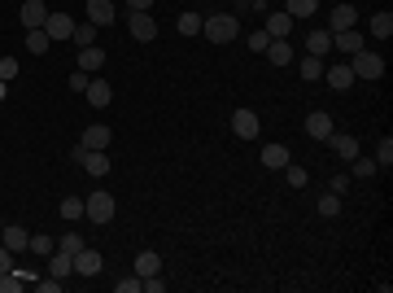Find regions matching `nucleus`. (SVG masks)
<instances>
[{
  "instance_id": "f257e3e1",
  "label": "nucleus",
  "mask_w": 393,
  "mask_h": 293,
  "mask_svg": "<svg viewBox=\"0 0 393 293\" xmlns=\"http://www.w3.org/2000/svg\"><path fill=\"white\" fill-rule=\"evenodd\" d=\"M201 36L210 44H232L240 36V18H236V13H210V18L201 22Z\"/></svg>"
},
{
  "instance_id": "f03ea898",
  "label": "nucleus",
  "mask_w": 393,
  "mask_h": 293,
  "mask_svg": "<svg viewBox=\"0 0 393 293\" xmlns=\"http://www.w3.org/2000/svg\"><path fill=\"white\" fill-rule=\"evenodd\" d=\"M346 61H350L354 79H380V75H385V57H380V53H371V48H358V53L346 57Z\"/></svg>"
},
{
  "instance_id": "7ed1b4c3",
  "label": "nucleus",
  "mask_w": 393,
  "mask_h": 293,
  "mask_svg": "<svg viewBox=\"0 0 393 293\" xmlns=\"http://www.w3.org/2000/svg\"><path fill=\"white\" fill-rule=\"evenodd\" d=\"M114 210H118V206H114V197H109L105 188H101V193H92V197H84V215H88L96 227H105V223L114 219Z\"/></svg>"
},
{
  "instance_id": "20e7f679",
  "label": "nucleus",
  "mask_w": 393,
  "mask_h": 293,
  "mask_svg": "<svg viewBox=\"0 0 393 293\" xmlns=\"http://www.w3.org/2000/svg\"><path fill=\"white\" fill-rule=\"evenodd\" d=\"M232 132H236L240 140H258V136H262V119H258L254 110H245V105H240V110L232 114Z\"/></svg>"
},
{
  "instance_id": "39448f33",
  "label": "nucleus",
  "mask_w": 393,
  "mask_h": 293,
  "mask_svg": "<svg viewBox=\"0 0 393 293\" xmlns=\"http://www.w3.org/2000/svg\"><path fill=\"white\" fill-rule=\"evenodd\" d=\"M350 27H358V9H354V5H346V0H341V5L328 9V31H350Z\"/></svg>"
},
{
  "instance_id": "423d86ee",
  "label": "nucleus",
  "mask_w": 393,
  "mask_h": 293,
  "mask_svg": "<svg viewBox=\"0 0 393 293\" xmlns=\"http://www.w3.org/2000/svg\"><path fill=\"white\" fill-rule=\"evenodd\" d=\"M332 132H337L332 114H323V110H315V114H310V119H306V136H310V140H323V144H328V136H332Z\"/></svg>"
},
{
  "instance_id": "0eeeda50",
  "label": "nucleus",
  "mask_w": 393,
  "mask_h": 293,
  "mask_svg": "<svg viewBox=\"0 0 393 293\" xmlns=\"http://www.w3.org/2000/svg\"><path fill=\"white\" fill-rule=\"evenodd\" d=\"M44 31H48V40H70L75 36V22H70V13H53V9H48Z\"/></svg>"
},
{
  "instance_id": "6e6552de",
  "label": "nucleus",
  "mask_w": 393,
  "mask_h": 293,
  "mask_svg": "<svg viewBox=\"0 0 393 293\" xmlns=\"http://www.w3.org/2000/svg\"><path fill=\"white\" fill-rule=\"evenodd\" d=\"M109 140H114V132L105 123H92V127H84V136H79L84 149H109Z\"/></svg>"
},
{
  "instance_id": "1a4fd4ad",
  "label": "nucleus",
  "mask_w": 393,
  "mask_h": 293,
  "mask_svg": "<svg viewBox=\"0 0 393 293\" xmlns=\"http://www.w3.org/2000/svg\"><path fill=\"white\" fill-rule=\"evenodd\" d=\"M332 48H337V53H346V57H354L358 48H367V40L350 27V31H332Z\"/></svg>"
},
{
  "instance_id": "9d476101",
  "label": "nucleus",
  "mask_w": 393,
  "mask_h": 293,
  "mask_svg": "<svg viewBox=\"0 0 393 293\" xmlns=\"http://www.w3.org/2000/svg\"><path fill=\"white\" fill-rule=\"evenodd\" d=\"M131 36H136L140 44H149V40H157V22H153V13H131Z\"/></svg>"
},
{
  "instance_id": "9b49d317",
  "label": "nucleus",
  "mask_w": 393,
  "mask_h": 293,
  "mask_svg": "<svg viewBox=\"0 0 393 293\" xmlns=\"http://www.w3.org/2000/svg\"><path fill=\"white\" fill-rule=\"evenodd\" d=\"M288 162H293L288 144H262V167H267V171H284Z\"/></svg>"
},
{
  "instance_id": "f8f14e48",
  "label": "nucleus",
  "mask_w": 393,
  "mask_h": 293,
  "mask_svg": "<svg viewBox=\"0 0 393 293\" xmlns=\"http://www.w3.org/2000/svg\"><path fill=\"white\" fill-rule=\"evenodd\" d=\"M0 246H5L9 254H22L31 246V232H26V227H18V223H9L5 232H0Z\"/></svg>"
},
{
  "instance_id": "ddd939ff",
  "label": "nucleus",
  "mask_w": 393,
  "mask_h": 293,
  "mask_svg": "<svg viewBox=\"0 0 393 293\" xmlns=\"http://www.w3.org/2000/svg\"><path fill=\"white\" fill-rule=\"evenodd\" d=\"M323 79H328L332 92H346L354 84V70H350V61H341V66H323Z\"/></svg>"
},
{
  "instance_id": "4468645a",
  "label": "nucleus",
  "mask_w": 393,
  "mask_h": 293,
  "mask_svg": "<svg viewBox=\"0 0 393 293\" xmlns=\"http://www.w3.org/2000/svg\"><path fill=\"white\" fill-rule=\"evenodd\" d=\"M18 18H22L26 31H36V27H44V18H48V5H44V0H22V13H18Z\"/></svg>"
},
{
  "instance_id": "2eb2a0df",
  "label": "nucleus",
  "mask_w": 393,
  "mask_h": 293,
  "mask_svg": "<svg viewBox=\"0 0 393 293\" xmlns=\"http://www.w3.org/2000/svg\"><path fill=\"white\" fill-rule=\"evenodd\" d=\"M262 57H267L271 66H280V70H284V66H293V44H288V40H271Z\"/></svg>"
},
{
  "instance_id": "dca6fc26",
  "label": "nucleus",
  "mask_w": 393,
  "mask_h": 293,
  "mask_svg": "<svg viewBox=\"0 0 393 293\" xmlns=\"http://www.w3.org/2000/svg\"><path fill=\"white\" fill-rule=\"evenodd\" d=\"M84 96H88V105H92V110H105V105L114 101V88L105 84V79H92V84H88V92H84Z\"/></svg>"
},
{
  "instance_id": "f3484780",
  "label": "nucleus",
  "mask_w": 393,
  "mask_h": 293,
  "mask_svg": "<svg viewBox=\"0 0 393 293\" xmlns=\"http://www.w3.org/2000/svg\"><path fill=\"white\" fill-rule=\"evenodd\" d=\"M96 271H101V254H96L92 246H84L75 254V276H96Z\"/></svg>"
},
{
  "instance_id": "a211bd4d",
  "label": "nucleus",
  "mask_w": 393,
  "mask_h": 293,
  "mask_svg": "<svg viewBox=\"0 0 393 293\" xmlns=\"http://www.w3.org/2000/svg\"><path fill=\"white\" fill-rule=\"evenodd\" d=\"M136 276L144 280V276H162V254L157 250H140L136 254Z\"/></svg>"
},
{
  "instance_id": "6ab92c4d",
  "label": "nucleus",
  "mask_w": 393,
  "mask_h": 293,
  "mask_svg": "<svg viewBox=\"0 0 393 293\" xmlns=\"http://www.w3.org/2000/svg\"><path fill=\"white\" fill-rule=\"evenodd\" d=\"M48 276H57V280L75 276V258L66 254V250H53V254H48Z\"/></svg>"
},
{
  "instance_id": "aec40b11",
  "label": "nucleus",
  "mask_w": 393,
  "mask_h": 293,
  "mask_svg": "<svg viewBox=\"0 0 393 293\" xmlns=\"http://www.w3.org/2000/svg\"><path fill=\"white\" fill-rule=\"evenodd\" d=\"M306 53L310 57H328V53H332V31H310V36H306Z\"/></svg>"
},
{
  "instance_id": "412c9836",
  "label": "nucleus",
  "mask_w": 393,
  "mask_h": 293,
  "mask_svg": "<svg viewBox=\"0 0 393 293\" xmlns=\"http://www.w3.org/2000/svg\"><path fill=\"white\" fill-rule=\"evenodd\" d=\"M88 22L92 27H109L114 22V5L109 0H88Z\"/></svg>"
},
{
  "instance_id": "4be33fe9",
  "label": "nucleus",
  "mask_w": 393,
  "mask_h": 293,
  "mask_svg": "<svg viewBox=\"0 0 393 293\" xmlns=\"http://www.w3.org/2000/svg\"><path fill=\"white\" fill-rule=\"evenodd\" d=\"M288 31H293V18H288L284 9H275L271 18H267V36L271 40H288Z\"/></svg>"
},
{
  "instance_id": "5701e85b",
  "label": "nucleus",
  "mask_w": 393,
  "mask_h": 293,
  "mask_svg": "<svg viewBox=\"0 0 393 293\" xmlns=\"http://www.w3.org/2000/svg\"><path fill=\"white\" fill-rule=\"evenodd\" d=\"M105 66V53L96 44H88V48H79V70H88V75H96Z\"/></svg>"
},
{
  "instance_id": "b1692460",
  "label": "nucleus",
  "mask_w": 393,
  "mask_h": 293,
  "mask_svg": "<svg viewBox=\"0 0 393 293\" xmlns=\"http://www.w3.org/2000/svg\"><path fill=\"white\" fill-rule=\"evenodd\" d=\"M315 9H319V0H284V13L293 22H298V18H315Z\"/></svg>"
},
{
  "instance_id": "393cba45",
  "label": "nucleus",
  "mask_w": 393,
  "mask_h": 293,
  "mask_svg": "<svg viewBox=\"0 0 393 293\" xmlns=\"http://www.w3.org/2000/svg\"><path fill=\"white\" fill-rule=\"evenodd\" d=\"M48 48H53V40H48V31H44V27H36V31H26V53H36V57H44Z\"/></svg>"
},
{
  "instance_id": "a878e982",
  "label": "nucleus",
  "mask_w": 393,
  "mask_h": 293,
  "mask_svg": "<svg viewBox=\"0 0 393 293\" xmlns=\"http://www.w3.org/2000/svg\"><path fill=\"white\" fill-rule=\"evenodd\" d=\"M298 75L306 79V84H315V79H323V57H310V53H306V57L298 61Z\"/></svg>"
},
{
  "instance_id": "bb28decb",
  "label": "nucleus",
  "mask_w": 393,
  "mask_h": 293,
  "mask_svg": "<svg viewBox=\"0 0 393 293\" xmlns=\"http://www.w3.org/2000/svg\"><path fill=\"white\" fill-rule=\"evenodd\" d=\"M328 144H332V149H337L341 158H346V162H354V158H358V140H354V136H337V132H332V136H328Z\"/></svg>"
},
{
  "instance_id": "cd10ccee",
  "label": "nucleus",
  "mask_w": 393,
  "mask_h": 293,
  "mask_svg": "<svg viewBox=\"0 0 393 293\" xmlns=\"http://www.w3.org/2000/svg\"><path fill=\"white\" fill-rule=\"evenodd\" d=\"M26 280H31L26 271H5V276H0V293H22Z\"/></svg>"
},
{
  "instance_id": "c85d7f7f",
  "label": "nucleus",
  "mask_w": 393,
  "mask_h": 293,
  "mask_svg": "<svg viewBox=\"0 0 393 293\" xmlns=\"http://www.w3.org/2000/svg\"><path fill=\"white\" fill-rule=\"evenodd\" d=\"M201 13H179V22H175V31L179 36H201Z\"/></svg>"
},
{
  "instance_id": "c756f323",
  "label": "nucleus",
  "mask_w": 393,
  "mask_h": 293,
  "mask_svg": "<svg viewBox=\"0 0 393 293\" xmlns=\"http://www.w3.org/2000/svg\"><path fill=\"white\" fill-rule=\"evenodd\" d=\"M96 36H101V27H92V22H75V44L79 48H88V44H96Z\"/></svg>"
},
{
  "instance_id": "7c9ffc66",
  "label": "nucleus",
  "mask_w": 393,
  "mask_h": 293,
  "mask_svg": "<svg viewBox=\"0 0 393 293\" xmlns=\"http://www.w3.org/2000/svg\"><path fill=\"white\" fill-rule=\"evenodd\" d=\"M280 175H284V184H288V188H306V180H310V171H306V167H298V162H288V167H284Z\"/></svg>"
},
{
  "instance_id": "2f4dec72",
  "label": "nucleus",
  "mask_w": 393,
  "mask_h": 293,
  "mask_svg": "<svg viewBox=\"0 0 393 293\" xmlns=\"http://www.w3.org/2000/svg\"><path fill=\"white\" fill-rule=\"evenodd\" d=\"M57 215H61L66 223H75V219H84V197H66V202L57 206Z\"/></svg>"
},
{
  "instance_id": "473e14b6",
  "label": "nucleus",
  "mask_w": 393,
  "mask_h": 293,
  "mask_svg": "<svg viewBox=\"0 0 393 293\" xmlns=\"http://www.w3.org/2000/svg\"><path fill=\"white\" fill-rule=\"evenodd\" d=\"M371 36L376 40H389L393 36V13H376V18H371Z\"/></svg>"
},
{
  "instance_id": "72a5a7b5",
  "label": "nucleus",
  "mask_w": 393,
  "mask_h": 293,
  "mask_svg": "<svg viewBox=\"0 0 393 293\" xmlns=\"http://www.w3.org/2000/svg\"><path fill=\"white\" fill-rule=\"evenodd\" d=\"M315 210H319V215H323V219H337V215H341V197H337V193H323V197H319V206H315Z\"/></svg>"
},
{
  "instance_id": "f704fd0d",
  "label": "nucleus",
  "mask_w": 393,
  "mask_h": 293,
  "mask_svg": "<svg viewBox=\"0 0 393 293\" xmlns=\"http://www.w3.org/2000/svg\"><path fill=\"white\" fill-rule=\"evenodd\" d=\"M26 250H36L40 258H48V254L57 250V241H53V236H44V232H36V236H31V246H26Z\"/></svg>"
},
{
  "instance_id": "c9c22d12",
  "label": "nucleus",
  "mask_w": 393,
  "mask_h": 293,
  "mask_svg": "<svg viewBox=\"0 0 393 293\" xmlns=\"http://www.w3.org/2000/svg\"><path fill=\"white\" fill-rule=\"evenodd\" d=\"M84 246H88V241H84V236H79V232H66V236L57 241V250H66V254H70V258H75L79 250H84Z\"/></svg>"
},
{
  "instance_id": "e433bc0d",
  "label": "nucleus",
  "mask_w": 393,
  "mask_h": 293,
  "mask_svg": "<svg viewBox=\"0 0 393 293\" xmlns=\"http://www.w3.org/2000/svg\"><path fill=\"white\" fill-rule=\"evenodd\" d=\"M376 171H380V167H376V158H354V175H358V180H371Z\"/></svg>"
},
{
  "instance_id": "4c0bfd02",
  "label": "nucleus",
  "mask_w": 393,
  "mask_h": 293,
  "mask_svg": "<svg viewBox=\"0 0 393 293\" xmlns=\"http://www.w3.org/2000/svg\"><path fill=\"white\" fill-rule=\"evenodd\" d=\"M376 167H385V171L393 167V140H389V136L380 140V149H376Z\"/></svg>"
},
{
  "instance_id": "58836bf2",
  "label": "nucleus",
  "mask_w": 393,
  "mask_h": 293,
  "mask_svg": "<svg viewBox=\"0 0 393 293\" xmlns=\"http://www.w3.org/2000/svg\"><path fill=\"white\" fill-rule=\"evenodd\" d=\"M88 84H92V75L75 66V70H70V92H88Z\"/></svg>"
},
{
  "instance_id": "ea45409f",
  "label": "nucleus",
  "mask_w": 393,
  "mask_h": 293,
  "mask_svg": "<svg viewBox=\"0 0 393 293\" xmlns=\"http://www.w3.org/2000/svg\"><path fill=\"white\" fill-rule=\"evenodd\" d=\"M118 293H140V276H123V280H114Z\"/></svg>"
},
{
  "instance_id": "a19ab883",
  "label": "nucleus",
  "mask_w": 393,
  "mask_h": 293,
  "mask_svg": "<svg viewBox=\"0 0 393 293\" xmlns=\"http://www.w3.org/2000/svg\"><path fill=\"white\" fill-rule=\"evenodd\" d=\"M13 75H18V57H0V79H5V84H9Z\"/></svg>"
},
{
  "instance_id": "79ce46f5",
  "label": "nucleus",
  "mask_w": 393,
  "mask_h": 293,
  "mask_svg": "<svg viewBox=\"0 0 393 293\" xmlns=\"http://www.w3.org/2000/svg\"><path fill=\"white\" fill-rule=\"evenodd\" d=\"M267 44H271L267 31H254V36H249V48H254V53H267Z\"/></svg>"
},
{
  "instance_id": "37998d69",
  "label": "nucleus",
  "mask_w": 393,
  "mask_h": 293,
  "mask_svg": "<svg viewBox=\"0 0 393 293\" xmlns=\"http://www.w3.org/2000/svg\"><path fill=\"white\" fill-rule=\"evenodd\" d=\"M36 289L40 293H61V280H57V276H48V280H36Z\"/></svg>"
},
{
  "instance_id": "c03bdc74",
  "label": "nucleus",
  "mask_w": 393,
  "mask_h": 293,
  "mask_svg": "<svg viewBox=\"0 0 393 293\" xmlns=\"http://www.w3.org/2000/svg\"><path fill=\"white\" fill-rule=\"evenodd\" d=\"M346 188H350V175H332V184H328V193H337V197H341Z\"/></svg>"
},
{
  "instance_id": "a18cd8bd",
  "label": "nucleus",
  "mask_w": 393,
  "mask_h": 293,
  "mask_svg": "<svg viewBox=\"0 0 393 293\" xmlns=\"http://www.w3.org/2000/svg\"><path fill=\"white\" fill-rule=\"evenodd\" d=\"M127 9H131V13H149L153 0H127Z\"/></svg>"
},
{
  "instance_id": "49530a36",
  "label": "nucleus",
  "mask_w": 393,
  "mask_h": 293,
  "mask_svg": "<svg viewBox=\"0 0 393 293\" xmlns=\"http://www.w3.org/2000/svg\"><path fill=\"white\" fill-rule=\"evenodd\" d=\"M5 271H13V254L0 246V276H5Z\"/></svg>"
},
{
  "instance_id": "de8ad7c7",
  "label": "nucleus",
  "mask_w": 393,
  "mask_h": 293,
  "mask_svg": "<svg viewBox=\"0 0 393 293\" xmlns=\"http://www.w3.org/2000/svg\"><path fill=\"white\" fill-rule=\"evenodd\" d=\"M5 96H9V84H5V79H0V105H5Z\"/></svg>"
},
{
  "instance_id": "09e8293b",
  "label": "nucleus",
  "mask_w": 393,
  "mask_h": 293,
  "mask_svg": "<svg viewBox=\"0 0 393 293\" xmlns=\"http://www.w3.org/2000/svg\"><path fill=\"white\" fill-rule=\"evenodd\" d=\"M249 9H267V0H249Z\"/></svg>"
}]
</instances>
